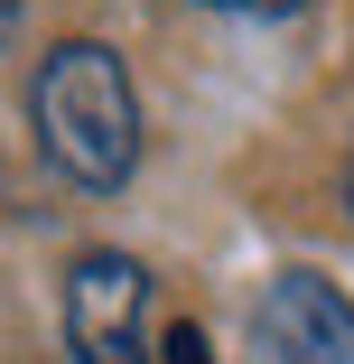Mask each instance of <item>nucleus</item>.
Listing matches in <instances>:
<instances>
[{
	"instance_id": "423d86ee",
	"label": "nucleus",
	"mask_w": 354,
	"mask_h": 364,
	"mask_svg": "<svg viewBox=\"0 0 354 364\" xmlns=\"http://www.w3.org/2000/svg\"><path fill=\"white\" fill-rule=\"evenodd\" d=\"M10 28H19V0H0V47H10Z\"/></svg>"
},
{
	"instance_id": "7ed1b4c3",
	"label": "nucleus",
	"mask_w": 354,
	"mask_h": 364,
	"mask_svg": "<svg viewBox=\"0 0 354 364\" xmlns=\"http://www.w3.org/2000/svg\"><path fill=\"white\" fill-rule=\"evenodd\" d=\"M261 346H270V364H354V299L317 271H270Z\"/></svg>"
},
{
	"instance_id": "f257e3e1",
	"label": "nucleus",
	"mask_w": 354,
	"mask_h": 364,
	"mask_svg": "<svg viewBox=\"0 0 354 364\" xmlns=\"http://www.w3.org/2000/svg\"><path fill=\"white\" fill-rule=\"evenodd\" d=\"M28 131L56 178H75L94 196L131 187L140 168V94H131V65L103 38H56L28 75Z\"/></svg>"
},
{
	"instance_id": "f03ea898",
	"label": "nucleus",
	"mask_w": 354,
	"mask_h": 364,
	"mask_svg": "<svg viewBox=\"0 0 354 364\" xmlns=\"http://www.w3.org/2000/svg\"><path fill=\"white\" fill-rule=\"evenodd\" d=\"M65 346L84 364H150V271L131 252H75V271H65Z\"/></svg>"
},
{
	"instance_id": "0eeeda50",
	"label": "nucleus",
	"mask_w": 354,
	"mask_h": 364,
	"mask_svg": "<svg viewBox=\"0 0 354 364\" xmlns=\"http://www.w3.org/2000/svg\"><path fill=\"white\" fill-rule=\"evenodd\" d=\"M345 215H354V150H345Z\"/></svg>"
},
{
	"instance_id": "20e7f679",
	"label": "nucleus",
	"mask_w": 354,
	"mask_h": 364,
	"mask_svg": "<svg viewBox=\"0 0 354 364\" xmlns=\"http://www.w3.org/2000/svg\"><path fill=\"white\" fill-rule=\"evenodd\" d=\"M159 364H215V346H205V327H187V318H177V327L159 336Z\"/></svg>"
},
{
	"instance_id": "39448f33",
	"label": "nucleus",
	"mask_w": 354,
	"mask_h": 364,
	"mask_svg": "<svg viewBox=\"0 0 354 364\" xmlns=\"http://www.w3.org/2000/svg\"><path fill=\"white\" fill-rule=\"evenodd\" d=\"M205 10H233V19H289V10H308V0H205Z\"/></svg>"
}]
</instances>
